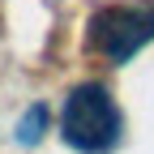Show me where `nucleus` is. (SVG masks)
I'll return each mask as SVG.
<instances>
[{
  "instance_id": "f03ea898",
  "label": "nucleus",
  "mask_w": 154,
  "mask_h": 154,
  "mask_svg": "<svg viewBox=\"0 0 154 154\" xmlns=\"http://www.w3.org/2000/svg\"><path fill=\"white\" fill-rule=\"evenodd\" d=\"M154 38V0H133V5H107L90 17V47L107 56L111 64L133 60Z\"/></svg>"
},
{
  "instance_id": "7ed1b4c3",
  "label": "nucleus",
  "mask_w": 154,
  "mask_h": 154,
  "mask_svg": "<svg viewBox=\"0 0 154 154\" xmlns=\"http://www.w3.org/2000/svg\"><path fill=\"white\" fill-rule=\"evenodd\" d=\"M43 120H47L43 107H30V111H26V120L17 124V141H22V146H34V141H38V133H43Z\"/></svg>"
},
{
  "instance_id": "f257e3e1",
  "label": "nucleus",
  "mask_w": 154,
  "mask_h": 154,
  "mask_svg": "<svg viewBox=\"0 0 154 154\" xmlns=\"http://www.w3.org/2000/svg\"><path fill=\"white\" fill-rule=\"evenodd\" d=\"M120 133H124V116H120V107H116L107 86L86 82L64 99L60 137L77 154H111L120 146Z\"/></svg>"
}]
</instances>
